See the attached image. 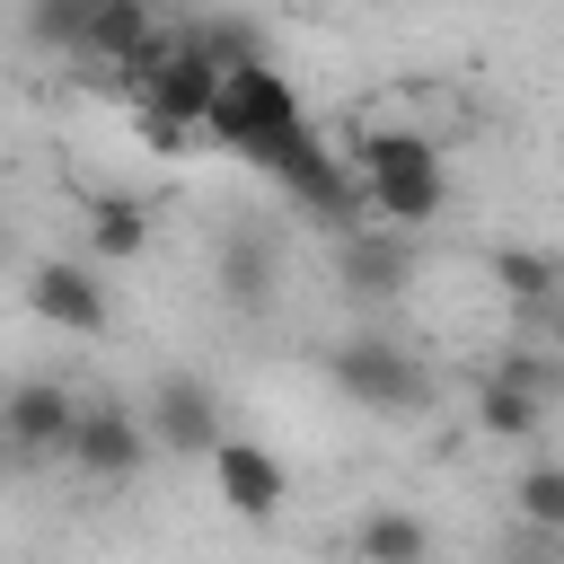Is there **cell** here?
Returning <instances> with one entry per match:
<instances>
[{
  "mask_svg": "<svg viewBox=\"0 0 564 564\" xmlns=\"http://www.w3.org/2000/svg\"><path fill=\"white\" fill-rule=\"evenodd\" d=\"M326 370H335V388H344L352 405H370V414H414V405L432 397L423 361H414V352H397L388 335H352Z\"/></svg>",
  "mask_w": 564,
  "mask_h": 564,
  "instance_id": "5",
  "label": "cell"
},
{
  "mask_svg": "<svg viewBox=\"0 0 564 564\" xmlns=\"http://www.w3.org/2000/svg\"><path fill=\"white\" fill-rule=\"evenodd\" d=\"M494 291L511 308H546V300H564V256H546V247H494Z\"/></svg>",
  "mask_w": 564,
  "mask_h": 564,
  "instance_id": "13",
  "label": "cell"
},
{
  "mask_svg": "<svg viewBox=\"0 0 564 564\" xmlns=\"http://www.w3.org/2000/svg\"><path fill=\"white\" fill-rule=\"evenodd\" d=\"M79 405H88V397H70L62 379H18V388H9V405H0V432H9V449H18V458H70Z\"/></svg>",
  "mask_w": 564,
  "mask_h": 564,
  "instance_id": "7",
  "label": "cell"
},
{
  "mask_svg": "<svg viewBox=\"0 0 564 564\" xmlns=\"http://www.w3.org/2000/svg\"><path fill=\"white\" fill-rule=\"evenodd\" d=\"M511 511L529 520V538H564V458H538L511 476Z\"/></svg>",
  "mask_w": 564,
  "mask_h": 564,
  "instance_id": "16",
  "label": "cell"
},
{
  "mask_svg": "<svg viewBox=\"0 0 564 564\" xmlns=\"http://www.w3.org/2000/svg\"><path fill=\"white\" fill-rule=\"evenodd\" d=\"M203 467H212V494H220V511H229V520H247V529L282 520V494H291V476H282V458H273L264 441H247V432H220Z\"/></svg>",
  "mask_w": 564,
  "mask_h": 564,
  "instance_id": "6",
  "label": "cell"
},
{
  "mask_svg": "<svg viewBox=\"0 0 564 564\" xmlns=\"http://www.w3.org/2000/svg\"><path fill=\"white\" fill-rule=\"evenodd\" d=\"M538 423H546V397L485 370V388H476V432H485V441H529Z\"/></svg>",
  "mask_w": 564,
  "mask_h": 564,
  "instance_id": "14",
  "label": "cell"
},
{
  "mask_svg": "<svg viewBox=\"0 0 564 564\" xmlns=\"http://www.w3.org/2000/svg\"><path fill=\"white\" fill-rule=\"evenodd\" d=\"M26 308L53 326V335H106L115 326V308H106V282L88 273V264H70V256H53V264H35L26 273Z\"/></svg>",
  "mask_w": 564,
  "mask_h": 564,
  "instance_id": "8",
  "label": "cell"
},
{
  "mask_svg": "<svg viewBox=\"0 0 564 564\" xmlns=\"http://www.w3.org/2000/svg\"><path fill=\"white\" fill-rule=\"evenodd\" d=\"M167 18H159V0H97L88 9V35H79V62H97V70H132V53L159 35Z\"/></svg>",
  "mask_w": 564,
  "mask_h": 564,
  "instance_id": "10",
  "label": "cell"
},
{
  "mask_svg": "<svg viewBox=\"0 0 564 564\" xmlns=\"http://www.w3.org/2000/svg\"><path fill=\"white\" fill-rule=\"evenodd\" d=\"M141 414H150L159 449H176V458H212V441H220V397H212V379H194V370H167Z\"/></svg>",
  "mask_w": 564,
  "mask_h": 564,
  "instance_id": "9",
  "label": "cell"
},
{
  "mask_svg": "<svg viewBox=\"0 0 564 564\" xmlns=\"http://www.w3.org/2000/svg\"><path fill=\"white\" fill-rule=\"evenodd\" d=\"M344 159L361 176V203L370 220L388 229H432L449 212V167H441V141L423 123H344Z\"/></svg>",
  "mask_w": 564,
  "mask_h": 564,
  "instance_id": "1",
  "label": "cell"
},
{
  "mask_svg": "<svg viewBox=\"0 0 564 564\" xmlns=\"http://www.w3.org/2000/svg\"><path fill=\"white\" fill-rule=\"evenodd\" d=\"M352 555H361V564H423V555H432V529H423L414 511H370V520L352 529Z\"/></svg>",
  "mask_w": 564,
  "mask_h": 564,
  "instance_id": "15",
  "label": "cell"
},
{
  "mask_svg": "<svg viewBox=\"0 0 564 564\" xmlns=\"http://www.w3.org/2000/svg\"><path fill=\"white\" fill-rule=\"evenodd\" d=\"M405 264H414V256H405V229H388V220L361 229V220H352V238H344V291L388 300V291L405 282Z\"/></svg>",
  "mask_w": 564,
  "mask_h": 564,
  "instance_id": "11",
  "label": "cell"
},
{
  "mask_svg": "<svg viewBox=\"0 0 564 564\" xmlns=\"http://www.w3.org/2000/svg\"><path fill=\"white\" fill-rule=\"evenodd\" d=\"M282 123H300V88L256 53V62H229V79H220V106H212V123H203V141L212 150H229V159H247L264 132H282Z\"/></svg>",
  "mask_w": 564,
  "mask_h": 564,
  "instance_id": "3",
  "label": "cell"
},
{
  "mask_svg": "<svg viewBox=\"0 0 564 564\" xmlns=\"http://www.w3.org/2000/svg\"><path fill=\"white\" fill-rule=\"evenodd\" d=\"M141 247H150V203L97 194V203H88V256H97V264H132Z\"/></svg>",
  "mask_w": 564,
  "mask_h": 564,
  "instance_id": "12",
  "label": "cell"
},
{
  "mask_svg": "<svg viewBox=\"0 0 564 564\" xmlns=\"http://www.w3.org/2000/svg\"><path fill=\"white\" fill-rule=\"evenodd\" d=\"M132 132H141V141H150V150H167V159H176V150H185V141H194V132H185V123H167V115H150V106H132Z\"/></svg>",
  "mask_w": 564,
  "mask_h": 564,
  "instance_id": "18",
  "label": "cell"
},
{
  "mask_svg": "<svg viewBox=\"0 0 564 564\" xmlns=\"http://www.w3.org/2000/svg\"><path fill=\"white\" fill-rule=\"evenodd\" d=\"M247 159H256L300 212H317V220H361V212H370V203H361V176H352V159H344V141H317L308 115L282 123V132H264Z\"/></svg>",
  "mask_w": 564,
  "mask_h": 564,
  "instance_id": "2",
  "label": "cell"
},
{
  "mask_svg": "<svg viewBox=\"0 0 564 564\" xmlns=\"http://www.w3.org/2000/svg\"><path fill=\"white\" fill-rule=\"evenodd\" d=\"M150 449H159L150 414H132V405H115V397H88V405H79L70 467H79L88 485H132V476L150 467Z\"/></svg>",
  "mask_w": 564,
  "mask_h": 564,
  "instance_id": "4",
  "label": "cell"
},
{
  "mask_svg": "<svg viewBox=\"0 0 564 564\" xmlns=\"http://www.w3.org/2000/svg\"><path fill=\"white\" fill-rule=\"evenodd\" d=\"M256 291H264V247L238 238V247H229V300H256Z\"/></svg>",
  "mask_w": 564,
  "mask_h": 564,
  "instance_id": "17",
  "label": "cell"
}]
</instances>
